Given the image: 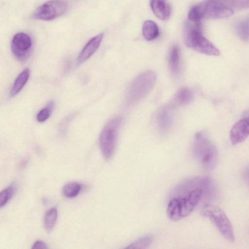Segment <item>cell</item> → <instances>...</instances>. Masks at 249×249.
Wrapping results in <instances>:
<instances>
[{
	"instance_id": "6da1fadb",
	"label": "cell",
	"mask_w": 249,
	"mask_h": 249,
	"mask_svg": "<svg viewBox=\"0 0 249 249\" xmlns=\"http://www.w3.org/2000/svg\"><path fill=\"white\" fill-rule=\"evenodd\" d=\"M192 150L195 160L203 170L211 172L214 169L218 161V150L204 132L195 134Z\"/></svg>"
},
{
	"instance_id": "7a4b0ae2",
	"label": "cell",
	"mask_w": 249,
	"mask_h": 249,
	"mask_svg": "<svg viewBox=\"0 0 249 249\" xmlns=\"http://www.w3.org/2000/svg\"><path fill=\"white\" fill-rule=\"evenodd\" d=\"M203 193V188H196L188 191L183 196L171 199L166 210L168 217L177 221L188 216L200 201Z\"/></svg>"
},
{
	"instance_id": "3957f363",
	"label": "cell",
	"mask_w": 249,
	"mask_h": 249,
	"mask_svg": "<svg viewBox=\"0 0 249 249\" xmlns=\"http://www.w3.org/2000/svg\"><path fill=\"white\" fill-rule=\"evenodd\" d=\"M156 81V75L152 71L143 72L136 77L126 91L125 104L131 107L144 98L152 90Z\"/></svg>"
},
{
	"instance_id": "277c9868",
	"label": "cell",
	"mask_w": 249,
	"mask_h": 249,
	"mask_svg": "<svg viewBox=\"0 0 249 249\" xmlns=\"http://www.w3.org/2000/svg\"><path fill=\"white\" fill-rule=\"evenodd\" d=\"M186 45L197 52L211 56H219V50L200 31L199 22H187L185 26Z\"/></svg>"
},
{
	"instance_id": "5b68a950",
	"label": "cell",
	"mask_w": 249,
	"mask_h": 249,
	"mask_svg": "<svg viewBox=\"0 0 249 249\" xmlns=\"http://www.w3.org/2000/svg\"><path fill=\"white\" fill-rule=\"evenodd\" d=\"M200 214L208 217L226 240L231 242L235 241L232 225L221 208L213 205L206 204L201 209Z\"/></svg>"
},
{
	"instance_id": "8992f818",
	"label": "cell",
	"mask_w": 249,
	"mask_h": 249,
	"mask_svg": "<svg viewBox=\"0 0 249 249\" xmlns=\"http://www.w3.org/2000/svg\"><path fill=\"white\" fill-rule=\"evenodd\" d=\"M121 117L115 118L104 126L100 136L99 143L102 153L107 160L110 159L115 149L118 129L122 124Z\"/></svg>"
},
{
	"instance_id": "52a82bcc",
	"label": "cell",
	"mask_w": 249,
	"mask_h": 249,
	"mask_svg": "<svg viewBox=\"0 0 249 249\" xmlns=\"http://www.w3.org/2000/svg\"><path fill=\"white\" fill-rule=\"evenodd\" d=\"M68 4L63 0H50L38 7L32 15V18L42 20H53L63 15Z\"/></svg>"
},
{
	"instance_id": "ba28073f",
	"label": "cell",
	"mask_w": 249,
	"mask_h": 249,
	"mask_svg": "<svg viewBox=\"0 0 249 249\" xmlns=\"http://www.w3.org/2000/svg\"><path fill=\"white\" fill-rule=\"evenodd\" d=\"M32 41L31 37L24 33L16 34L11 42V50L14 56L19 60H26L31 52Z\"/></svg>"
},
{
	"instance_id": "9c48e42d",
	"label": "cell",
	"mask_w": 249,
	"mask_h": 249,
	"mask_svg": "<svg viewBox=\"0 0 249 249\" xmlns=\"http://www.w3.org/2000/svg\"><path fill=\"white\" fill-rule=\"evenodd\" d=\"M204 18L217 19L231 16L233 11L218 0H206Z\"/></svg>"
},
{
	"instance_id": "30bf717a",
	"label": "cell",
	"mask_w": 249,
	"mask_h": 249,
	"mask_svg": "<svg viewBox=\"0 0 249 249\" xmlns=\"http://www.w3.org/2000/svg\"><path fill=\"white\" fill-rule=\"evenodd\" d=\"M249 117H245L237 122L232 127L230 139L232 145H236L244 141L249 135Z\"/></svg>"
},
{
	"instance_id": "8fae6325",
	"label": "cell",
	"mask_w": 249,
	"mask_h": 249,
	"mask_svg": "<svg viewBox=\"0 0 249 249\" xmlns=\"http://www.w3.org/2000/svg\"><path fill=\"white\" fill-rule=\"evenodd\" d=\"M104 33H100L91 38L83 47L80 53L77 63L80 64L90 58L97 51L102 42Z\"/></svg>"
},
{
	"instance_id": "7c38bea8",
	"label": "cell",
	"mask_w": 249,
	"mask_h": 249,
	"mask_svg": "<svg viewBox=\"0 0 249 249\" xmlns=\"http://www.w3.org/2000/svg\"><path fill=\"white\" fill-rule=\"evenodd\" d=\"M166 0H151L150 6L154 15L160 19L165 20L170 16L171 8Z\"/></svg>"
},
{
	"instance_id": "4fadbf2b",
	"label": "cell",
	"mask_w": 249,
	"mask_h": 249,
	"mask_svg": "<svg viewBox=\"0 0 249 249\" xmlns=\"http://www.w3.org/2000/svg\"><path fill=\"white\" fill-rule=\"evenodd\" d=\"M169 109V107H164L157 113V124L159 128L163 131L168 130L172 126V117Z\"/></svg>"
},
{
	"instance_id": "5bb4252c",
	"label": "cell",
	"mask_w": 249,
	"mask_h": 249,
	"mask_svg": "<svg viewBox=\"0 0 249 249\" xmlns=\"http://www.w3.org/2000/svg\"><path fill=\"white\" fill-rule=\"evenodd\" d=\"M193 99V92L187 88H182L174 95L171 106H184L191 102Z\"/></svg>"
},
{
	"instance_id": "9a60e30c",
	"label": "cell",
	"mask_w": 249,
	"mask_h": 249,
	"mask_svg": "<svg viewBox=\"0 0 249 249\" xmlns=\"http://www.w3.org/2000/svg\"><path fill=\"white\" fill-rule=\"evenodd\" d=\"M169 66L172 74L177 76L180 70V53L177 46H173L170 50L168 58Z\"/></svg>"
},
{
	"instance_id": "2e32d148",
	"label": "cell",
	"mask_w": 249,
	"mask_h": 249,
	"mask_svg": "<svg viewBox=\"0 0 249 249\" xmlns=\"http://www.w3.org/2000/svg\"><path fill=\"white\" fill-rule=\"evenodd\" d=\"M142 34L145 39L147 41H151L156 39L159 36V29L155 22L147 20L143 24Z\"/></svg>"
},
{
	"instance_id": "e0dca14e",
	"label": "cell",
	"mask_w": 249,
	"mask_h": 249,
	"mask_svg": "<svg viewBox=\"0 0 249 249\" xmlns=\"http://www.w3.org/2000/svg\"><path fill=\"white\" fill-rule=\"evenodd\" d=\"M30 75V70L26 69L18 76L10 91L11 96L17 95L22 89L27 82Z\"/></svg>"
},
{
	"instance_id": "ac0fdd59",
	"label": "cell",
	"mask_w": 249,
	"mask_h": 249,
	"mask_svg": "<svg viewBox=\"0 0 249 249\" xmlns=\"http://www.w3.org/2000/svg\"><path fill=\"white\" fill-rule=\"evenodd\" d=\"M205 11V1H204L194 6L191 8L188 15L190 21L199 22L204 18Z\"/></svg>"
},
{
	"instance_id": "d6986e66",
	"label": "cell",
	"mask_w": 249,
	"mask_h": 249,
	"mask_svg": "<svg viewBox=\"0 0 249 249\" xmlns=\"http://www.w3.org/2000/svg\"><path fill=\"white\" fill-rule=\"evenodd\" d=\"M57 217V212L54 208L49 209L44 217V226L46 230L50 231L54 227Z\"/></svg>"
},
{
	"instance_id": "ffe728a7",
	"label": "cell",
	"mask_w": 249,
	"mask_h": 249,
	"mask_svg": "<svg viewBox=\"0 0 249 249\" xmlns=\"http://www.w3.org/2000/svg\"><path fill=\"white\" fill-rule=\"evenodd\" d=\"M153 240V237L151 235H146L138 239L126 249H147L151 244Z\"/></svg>"
},
{
	"instance_id": "44dd1931",
	"label": "cell",
	"mask_w": 249,
	"mask_h": 249,
	"mask_svg": "<svg viewBox=\"0 0 249 249\" xmlns=\"http://www.w3.org/2000/svg\"><path fill=\"white\" fill-rule=\"evenodd\" d=\"M82 189L80 184L77 182H70L66 184L63 188V194L67 197L72 198L77 196Z\"/></svg>"
},
{
	"instance_id": "7402d4cb",
	"label": "cell",
	"mask_w": 249,
	"mask_h": 249,
	"mask_svg": "<svg viewBox=\"0 0 249 249\" xmlns=\"http://www.w3.org/2000/svg\"><path fill=\"white\" fill-rule=\"evenodd\" d=\"M235 30L238 36L244 41L249 40V20L243 19L238 21L235 26Z\"/></svg>"
},
{
	"instance_id": "603a6c76",
	"label": "cell",
	"mask_w": 249,
	"mask_h": 249,
	"mask_svg": "<svg viewBox=\"0 0 249 249\" xmlns=\"http://www.w3.org/2000/svg\"><path fill=\"white\" fill-rule=\"evenodd\" d=\"M16 186L13 184L0 192V208L4 206L13 197Z\"/></svg>"
},
{
	"instance_id": "cb8c5ba5",
	"label": "cell",
	"mask_w": 249,
	"mask_h": 249,
	"mask_svg": "<svg viewBox=\"0 0 249 249\" xmlns=\"http://www.w3.org/2000/svg\"><path fill=\"white\" fill-rule=\"evenodd\" d=\"M54 106L53 101H50L47 105L39 111L36 115V120L38 122L42 123L46 121L51 115Z\"/></svg>"
},
{
	"instance_id": "d4e9b609",
	"label": "cell",
	"mask_w": 249,
	"mask_h": 249,
	"mask_svg": "<svg viewBox=\"0 0 249 249\" xmlns=\"http://www.w3.org/2000/svg\"><path fill=\"white\" fill-rule=\"evenodd\" d=\"M47 248L46 244L41 240L36 241L32 247V249H46Z\"/></svg>"
},
{
	"instance_id": "484cf974",
	"label": "cell",
	"mask_w": 249,
	"mask_h": 249,
	"mask_svg": "<svg viewBox=\"0 0 249 249\" xmlns=\"http://www.w3.org/2000/svg\"><path fill=\"white\" fill-rule=\"evenodd\" d=\"M222 0L226 1V0Z\"/></svg>"
}]
</instances>
